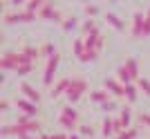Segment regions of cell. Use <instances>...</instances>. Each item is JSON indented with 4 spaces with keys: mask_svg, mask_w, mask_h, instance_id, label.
<instances>
[{
    "mask_svg": "<svg viewBox=\"0 0 150 139\" xmlns=\"http://www.w3.org/2000/svg\"><path fill=\"white\" fill-rule=\"evenodd\" d=\"M40 121L36 117H29V114H23L18 117L16 126H2L0 128V135L2 137H18V135H40Z\"/></svg>",
    "mask_w": 150,
    "mask_h": 139,
    "instance_id": "obj_1",
    "label": "cell"
},
{
    "mask_svg": "<svg viewBox=\"0 0 150 139\" xmlns=\"http://www.w3.org/2000/svg\"><path fill=\"white\" fill-rule=\"evenodd\" d=\"M23 63H34V61H29V56H25L23 52H5L0 58V70L2 72H16V67Z\"/></svg>",
    "mask_w": 150,
    "mask_h": 139,
    "instance_id": "obj_2",
    "label": "cell"
},
{
    "mask_svg": "<svg viewBox=\"0 0 150 139\" xmlns=\"http://www.w3.org/2000/svg\"><path fill=\"white\" fill-rule=\"evenodd\" d=\"M36 18H38V13H36V11H29V9H25V11H9V13H5V25L34 23Z\"/></svg>",
    "mask_w": 150,
    "mask_h": 139,
    "instance_id": "obj_3",
    "label": "cell"
},
{
    "mask_svg": "<svg viewBox=\"0 0 150 139\" xmlns=\"http://www.w3.org/2000/svg\"><path fill=\"white\" fill-rule=\"evenodd\" d=\"M88 90V83L83 81V79H72V83H69L67 92H65V96H67L69 103H76L79 99L83 96V92Z\"/></svg>",
    "mask_w": 150,
    "mask_h": 139,
    "instance_id": "obj_4",
    "label": "cell"
},
{
    "mask_svg": "<svg viewBox=\"0 0 150 139\" xmlns=\"http://www.w3.org/2000/svg\"><path fill=\"white\" fill-rule=\"evenodd\" d=\"M58 63H61V56H58V54H54L52 58H47L45 74H43V85H45V88H52V83H54V74H56V70H58Z\"/></svg>",
    "mask_w": 150,
    "mask_h": 139,
    "instance_id": "obj_5",
    "label": "cell"
},
{
    "mask_svg": "<svg viewBox=\"0 0 150 139\" xmlns=\"http://www.w3.org/2000/svg\"><path fill=\"white\" fill-rule=\"evenodd\" d=\"M38 18L40 20H52V23H63V13L58 11V9H54V5L52 2H45L43 7H40V11H38Z\"/></svg>",
    "mask_w": 150,
    "mask_h": 139,
    "instance_id": "obj_6",
    "label": "cell"
},
{
    "mask_svg": "<svg viewBox=\"0 0 150 139\" xmlns=\"http://www.w3.org/2000/svg\"><path fill=\"white\" fill-rule=\"evenodd\" d=\"M103 88H105L112 96H125V85L119 81V79H105V81H103Z\"/></svg>",
    "mask_w": 150,
    "mask_h": 139,
    "instance_id": "obj_7",
    "label": "cell"
},
{
    "mask_svg": "<svg viewBox=\"0 0 150 139\" xmlns=\"http://www.w3.org/2000/svg\"><path fill=\"white\" fill-rule=\"evenodd\" d=\"M144 23H146V16L141 11L132 16V36L134 38H144Z\"/></svg>",
    "mask_w": 150,
    "mask_h": 139,
    "instance_id": "obj_8",
    "label": "cell"
},
{
    "mask_svg": "<svg viewBox=\"0 0 150 139\" xmlns=\"http://www.w3.org/2000/svg\"><path fill=\"white\" fill-rule=\"evenodd\" d=\"M16 108L23 110L25 114H29V117H36L38 114V103L29 101V99H16Z\"/></svg>",
    "mask_w": 150,
    "mask_h": 139,
    "instance_id": "obj_9",
    "label": "cell"
},
{
    "mask_svg": "<svg viewBox=\"0 0 150 139\" xmlns=\"http://www.w3.org/2000/svg\"><path fill=\"white\" fill-rule=\"evenodd\" d=\"M83 38H85V45H88L90 50H101V47H103V43H105V40H103V36L99 34V29H94L92 34H88V36H83Z\"/></svg>",
    "mask_w": 150,
    "mask_h": 139,
    "instance_id": "obj_10",
    "label": "cell"
},
{
    "mask_svg": "<svg viewBox=\"0 0 150 139\" xmlns=\"http://www.w3.org/2000/svg\"><path fill=\"white\" fill-rule=\"evenodd\" d=\"M69 83H72V79H61V81H56L54 85H52L50 96H52V99H56V96L65 94V92H67V88H69Z\"/></svg>",
    "mask_w": 150,
    "mask_h": 139,
    "instance_id": "obj_11",
    "label": "cell"
},
{
    "mask_svg": "<svg viewBox=\"0 0 150 139\" xmlns=\"http://www.w3.org/2000/svg\"><path fill=\"white\" fill-rule=\"evenodd\" d=\"M20 92H23L25 99H29V101H34V103L40 101V92H38L34 85H29V83H23V85H20Z\"/></svg>",
    "mask_w": 150,
    "mask_h": 139,
    "instance_id": "obj_12",
    "label": "cell"
},
{
    "mask_svg": "<svg viewBox=\"0 0 150 139\" xmlns=\"http://www.w3.org/2000/svg\"><path fill=\"white\" fill-rule=\"evenodd\" d=\"M105 23L112 27V29H117V32H123L125 29V23L117 16V13H105Z\"/></svg>",
    "mask_w": 150,
    "mask_h": 139,
    "instance_id": "obj_13",
    "label": "cell"
},
{
    "mask_svg": "<svg viewBox=\"0 0 150 139\" xmlns=\"http://www.w3.org/2000/svg\"><path fill=\"white\" fill-rule=\"evenodd\" d=\"M108 94H110L108 90H92V92H90V101H94V103H99V106H101V103L110 101Z\"/></svg>",
    "mask_w": 150,
    "mask_h": 139,
    "instance_id": "obj_14",
    "label": "cell"
},
{
    "mask_svg": "<svg viewBox=\"0 0 150 139\" xmlns=\"http://www.w3.org/2000/svg\"><path fill=\"white\" fill-rule=\"evenodd\" d=\"M117 79H119V81L123 83V85H128V83H132V81H134V79H132V74H130V70L125 67V63L121 65L119 70H117Z\"/></svg>",
    "mask_w": 150,
    "mask_h": 139,
    "instance_id": "obj_15",
    "label": "cell"
},
{
    "mask_svg": "<svg viewBox=\"0 0 150 139\" xmlns=\"http://www.w3.org/2000/svg\"><path fill=\"white\" fill-rule=\"evenodd\" d=\"M96 58H99V50H85L81 54V56H79V61H81V63H92V61H96Z\"/></svg>",
    "mask_w": 150,
    "mask_h": 139,
    "instance_id": "obj_16",
    "label": "cell"
},
{
    "mask_svg": "<svg viewBox=\"0 0 150 139\" xmlns=\"http://www.w3.org/2000/svg\"><path fill=\"white\" fill-rule=\"evenodd\" d=\"M101 133H103V137H105V139H110L112 135H117V130H114V119L108 117V119L103 121V130H101Z\"/></svg>",
    "mask_w": 150,
    "mask_h": 139,
    "instance_id": "obj_17",
    "label": "cell"
},
{
    "mask_svg": "<svg viewBox=\"0 0 150 139\" xmlns=\"http://www.w3.org/2000/svg\"><path fill=\"white\" fill-rule=\"evenodd\" d=\"M85 50H88V45H85V38H76L74 43H72V52H74V56H76V58L81 56Z\"/></svg>",
    "mask_w": 150,
    "mask_h": 139,
    "instance_id": "obj_18",
    "label": "cell"
},
{
    "mask_svg": "<svg viewBox=\"0 0 150 139\" xmlns=\"http://www.w3.org/2000/svg\"><path fill=\"white\" fill-rule=\"evenodd\" d=\"M125 67L130 70V74H132V79H141L139 76V63H137V58H125Z\"/></svg>",
    "mask_w": 150,
    "mask_h": 139,
    "instance_id": "obj_19",
    "label": "cell"
},
{
    "mask_svg": "<svg viewBox=\"0 0 150 139\" xmlns=\"http://www.w3.org/2000/svg\"><path fill=\"white\" fill-rule=\"evenodd\" d=\"M139 88H134V85H132V83H128V85H125V99H128V103H134L139 99V92H137Z\"/></svg>",
    "mask_w": 150,
    "mask_h": 139,
    "instance_id": "obj_20",
    "label": "cell"
},
{
    "mask_svg": "<svg viewBox=\"0 0 150 139\" xmlns=\"http://www.w3.org/2000/svg\"><path fill=\"white\" fill-rule=\"evenodd\" d=\"M61 27H63V32H74L76 27H79V20L76 18H65L61 23Z\"/></svg>",
    "mask_w": 150,
    "mask_h": 139,
    "instance_id": "obj_21",
    "label": "cell"
},
{
    "mask_svg": "<svg viewBox=\"0 0 150 139\" xmlns=\"http://www.w3.org/2000/svg\"><path fill=\"white\" fill-rule=\"evenodd\" d=\"M61 117H67V119H74V121H79V112H76L74 108H72V103L69 106H65L61 110Z\"/></svg>",
    "mask_w": 150,
    "mask_h": 139,
    "instance_id": "obj_22",
    "label": "cell"
},
{
    "mask_svg": "<svg viewBox=\"0 0 150 139\" xmlns=\"http://www.w3.org/2000/svg\"><path fill=\"white\" fill-rule=\"evenodd\" d=\"M23 54L29 56V61H36V58L40 56V52H38L36 47H31V45H25V47H23Z\"/></svg>",
    "mask_w": 150,
    "mask_h": 139,
    "instance_id": "obj_23",
    "label": "cell"
},
{
    "mask_svg": "<svg viewBox=\"0 0 150 139\" xmlns=\"http://www.w3.org/2000/svg\"><path fill=\"white\" fill-rule=\"evenodd\" d=\"M137 88L141 90L146 96H150V81H148V79H144V76H141V79H137Z\"/></svg>",
    "mask_w": 150,
    "mask_h": 139,
    "instance_id": "obj_24",
    "label": "cell"
},
{
    "mask_svg": "<svg viewBox=\"0 0 150 139\" xmlns=\"http://www.w3.org/2000/svg\"><path fill=\"white\" fill-rule=\"evenodd\" d=\"M137 137H139L137 128H128V130H123L121 135H117V139H137Z\"/></svg>",
    "mask_w": 150,
    "mask_h": 139,
    "instance_id": "obj_25",
    "label": "cell"
},
{
    "mask_svg": "<svg viewBox=\"0 0 150 139\" xmlns=\"http://www.w3.org/2000/svg\"><path fill=\"white\" fill-rule=\"evenodd\" d=\"M31 70H34V63H23V65L16 67V74L18 76H27V74H31Z\"/></svg>",
    "mask_w": 150,
    "mask_h": 139,
    "instance_id": "obj_26",
    "label": "cell"
},
{
    "mask_svg": "<svg viewBox=\"0 0 150 139\" xmlns=\"http://www.w3.org/2000/svg\"><path fill=\"white\" fill-rule=\"evenodd\" d=\"M121 121L125 123V128H130V121H132V110L128 106L125 108H121Z\"/></svg>",
    "mask_w": 150,
    "mask_h": 139,
    "instance_id": "obj_27",
    "label": "cell"
},
{
    "mask_svg": "<svg viewBox=\"0 0 150 139\" xmlns=\"http://www.w3.org/2000/svg\"><path fill=\"white\" fill-rule=\"evenodd\" d=\"M45 5V0H29V2H27L25 5V9H29V11H40V7Z\"/></svg>",
    "mask_w": 150,
    "mask_h": 139,
    "instance_id": "obj_28",
    "label": "cell"
},
{
    "mask_svg": "<svg viewBox=\"0 0 150 139\" xmlns=\"http://www.w3.org/2000/svg\"><path fill=\"white\" fill-rule=\"evenodd\" d=\"M40 54H43V56H47V58H52L54 54H58V52H56V47H54L52 43H45L43 50H40Z\"/></svg>",
    "mask_w": 150,
    "mask_h": 139,
    "instance_id": "obj_29",
    "label": "cell"
},
{
    "mask_svg": "<svg viewBox=\"0 0 150 139\" xmlns=\"http://www.w3.org/2000/svg\"><path fill=\"white\" fill-rule=\"evenodd\" d=\"M58 123H61L65 130H74V128H76V121L74 119H67V117H58Z\"/></svg>",
    "mask_w": 150,
    "mask_h": 139,
    "instance_id": "obj_30",
    "label": "cell"
},
{
    "mask_svg": "<svg viewBox=\"0 0 150 139\" xmlns=\"http://www.w3.org/2000/svg\"><path fill=\"white\" fill-rule=\"evenodd\" d=\"M94 29H96V25H94V18H88L85 23H83V34L88 36V34H92Z\"/></svg>",
    "mask_w": 150,
    "mask_h": 139,
    "instance_id": "obj_31",
    "label": "cell"
},
{
    "mask_svg": "<svg viewBox=\"0 0 150 139\" xmlns=\"http://www.w3.org/2000/svg\"><path fill=\"white\" fill-rule=\"evenodd\" d=\"M85 13H88V18L99 16V7H96V5H85Z\"/></svg>",
    "mask_w": 150,
    "mask_h": 139,
    "instance_id": "obj_32",
    "label": "cell"
},
{
    "mask_svg": "<svg viewBox=\"0 0 150 139\" xmlns=\"http://www.w3.org/2000/svg\"><path fill=\"white\" fill-rule=\"evenodd\" d=\"M79 133H81L83 137H92V135H94V130H92L90 126H79Z\"/></svg>",
    "mask_w": 150,
    "mask_h": 139,
    "instance_id": "obj_33",
    "label": "cell"
},
{
    "mask_svg": "<svg viewBox=\"0 0 150 139\" xmlns=\"http://www.w3.org/2000/svg\"><path fill=\"white\" fill-rule=\"evenodd\" d=\"M139 121H141L146 128H150V114L148 112H141V114H139Z\"/></svg>",
    "mask_w": 150,
    "mask_h": 139,
    "instance_id": "obj_34",
    "label": "cell"
},
{
    "mask_svg": "<svg viewBox=\"0 0 150 139\" xmlns=\"http://www.w3.org/2000/svg\"><path fill=\"white\" fill-rule=\"evenodd\" d=\"M7 110H9V99L2 96V99H0V112H7Z\"/></svg>",
    "mask_w": 150,
    "mask_h": 139,
    "instance_id": "obj_35",
    "label": "cell"
},
{
    "mask_svg": "<svg viewBox=\"0 0 150 139\" xmlns=\"http://www.w3.org/2000/svg\"><path fill=\"white\" fill-rule=\"evenodd\" d=\"M101 108H103L105 112H110V110H114V108H117V103H114V101H105V103H101Z\"/></svg>",
    "mask_w": 150,
    "mask_h": 139,
    "instance_id": "obj_36",
    "label": "cell"
},
{
    "mask_svg": "<svg viewBox=\"0 0 150 139\" xmlns=\"http://www.w3.org/2000/svg\"><path fill=\"white\" fill-rule=\"evenodd\" d=\"M150 36V20L146 18V23H144V38H148Z\"/></svg>",
    "mask_w": 150,
    "mask_h": 139,
    "instance_id": "obj_37",
    "label": "cell"
},
{
    "mask_svg": "<svg viewBox=\"0 0 150 139\" xmlns=\"http://www.w3.org/2000/svg\"><path fill=\"white\" fill-rule=\"evenodd\" d=\"M29 0H9V5H13V7H20V5H27Z\"/></svg>",
    "mask_w": 150,
    "mask_h": 139,
    "instance_id": "obj_38",
    "label": "cell"
},
{
    "mask_svg": "<svg viewBox=\"0 0 150 139\" xmlns=\"http://www.w3.org/2000/svg\"><path fill=\"white\" fill-rule=\"evenodd\" d=\"M18 139H36L34 135H18Z\"/></svg>",
    "mask_w": 150,
    "mask_h": 139,
    "instance_id": "obj_39",
    "label": "cell"
},
{
    "mask_svg": "<svg viewBox=\"0 0 150 139\" xmlns=\"http://www.w3.org/2000/svg\"><path fill=\"white\" fill-rule=\"evenodd\" d=\"M67 139H79V137H76V135H69V137Z\"/></svg>",
    "mask_w": 150,
    "mask_h": 139,
    "instance_id": "obj_40",
    "label": "cell"
},
{
    "mask_svg": "<svg viewBox=\"0 0 150 139\" xmlns=\"http://www.w3.org/2000/svg\"><path fill=\"white\" fill-rule=\"evenodd\" d=\"M146 18H148V20H150V9H148V13H146Z\"/></svg>",
    "mask_w": 150,
    "mask_h": 139,
    "instance_id": "obj_41",
    "label": "cell"
},
{
    "mask_svg": "<svg viewBox=\"0 0 150 139\" xmlns=\"http://www.w3.org/2000/svg\"><path fill=\"white\" fill-rule=\"evenodd\" d=\"M110 2H117V0H110Z\"/></svg>",
    "mask_w": 150,
    "mask_h": 139,
    "instance_id": "obj_42",
    "label": "cell"
},
{
    "mask_svg": "<svg viewBox=\"0 0 150 139\" xmlns=\"http://www.w3.org/2000/svg\"><path fill=\"white\" fill-rule=\"evenodd\" d=\"M83 2H88V0H83Z\"/></svg>",
    "mask_w": 150,
    "mask_h": 139,
    "instance_id": "obj_43",
    "label": "cell"
}]
</instances>
